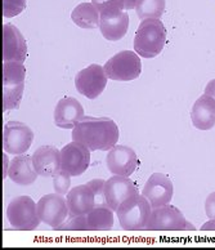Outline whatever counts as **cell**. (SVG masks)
I'll use <instances>...</instances> for the list:
<instances>
[{
	"label": "cell",
	"mask_w": 215,
	"mask_h": 250,
	"mask_svg": "<svg viewBox=\"0 0 215 250\" xmlns=\"http://www.w3.org/2000/svg\"><path fill=\"white\" fill-rule=\"evenodd\" d=\"M71 137L90 151H110L117 145L120 132L112 119L84 116L72 129Z\"/></svg>",
	"instance_id": "cell-1"
},
{
	"label": "cell",
	"mask_w": 215,
	"mask_h": 250,
	"mask_svg": "<svg viewBox=\"0 0 215 250\" xmlns=\"http://www.w3.org/2000/svg\"><path fill=\"white\" fill-rule=\"evenodd\" d=\"M166 44V29L160 18L142 20L134 36V50L143 58H155Z\"/></svg>",
	"instance_id": "cell-2"
},
{
	"label": "cell",
	"mask_w": 215,
	"mask_h": 250,
	"mask_svg": "<svg viewBox=\"0 0 215 250\" xmlns=\"http://www.w3.org/2000/svg\"><path fill=\"white\" fill-rule=\"evenodd\" d=\"M151 211L152 207L150 201L143 195L136 193L121 203L116 210V214L122 229L142 231V229H147Z\"/></svg>",
	"instance_id": "cell-3"
},
{
	"label": "cell",
	"mask_w": 215,
	"mask_h": 250,
	"mask_svg": "<svg viewBox=\"0 0 215 250\" xmlns=\"http://www.w3.org/2000/svg\"><path fill=\"white\" fill-rule=\"evenodd\" d=\"M26 68L22 62L3 63V111L17 110L25 90Z\"/></svg>",
	"instance_id": "cell-4"
},
{
	"label": "cell",
	"mask_w": 215,
	"mask_h": 250,
	"mask_svg": "<svg viewBox=\"0 0 215 250\" xmlns=\"http://www.w3.org/2000/svg\"><path fill=\"white\" fill-rule=\"evenodd\" d=\"M7 218L11 226L21 231H33L39 227L38 204L30 196L15 197L7 208Z\"/></svg>",
	"instance_id": "cell-5"
},
{
	"label": "cell",
	"mask_w": 215,
	"mask_h": 250,
	"mask_svg": "<svg viewBox=\"0 0 215 250\" xmlns=\"http://www.w3.org/2000/svg\"><path fill=\"white\" fill-rule=\"evenodd\" d=\"M104 71L108 79L115 82L136 80L139 78L142 72L139 54L132 50H121L106 62Z\"/></svg>",
	"instance_id": "cell-6"
},
{
	"label": "cell",
	"mask_w": 215,
	"mask_h": 250,
	"mask_svg": "<svg viewBox=\"0 0 215 250\" xmlns=\"http://www.w3.org/2000/svg\"><path fill=\"white\" fill-rule=\"evenodd\" d=\"M147 229H151V231H182V229H195V227L186 221L184 215L178 208L166 204V205L152 209Z\"/></svg>",
	"instance_id": "cell-7"
},
{
	"label": "cell",
	"mask_w": 215,
	"mask_h": 250,
	"mask_svg": "<svg viewBox=\"0 0 215 250\" xmlns=\"http://www.w3.org/2000/svg\"><path fill=\"white\" fill-rule=\"evenodd\" d=\"M34 132L30 126L20 122H8L3 130L4 152L11 155H23L31 147Z\"/></svg>",
	"instance_id": "cell-8"
},
{
	"label": "cell",
	"mask_w": 215,
	"mask_h": 250,
	"mask_svg": "<svg viewBox=\"0 0 215 250\" xmlns=\"http://www.w3.org/2000/svg\"><path fill=\"white\" fill-rule=\"evenodd\" d=\"M107 79L104 67L93 63L78 72L75 76V86L81 96L89 100H96L106 89Z\"/></svg>",
	"instance_id": "cell-9"
},
{
	"label": "cell",
	"mask_w": 215,
	"mask_h": 250,
	"mask_svg": "<svg viewBox=\"0 0 215 250\" xmlns=\"http://www.w3.org/2000/svg\"><path fill=\"white\" fill-rule=\"evenodd\" d=\"M36 204H38V214L40 221L53 229L62 225L68 218L70 209L63 195L57 192L49 193L41 197Z\"/></svg>",
	"instance_id": "cell-10"
},
{
	"label": "cell",
	"mask_w": 215,
	"mask_h": 250,
	"mask_svg": "<svg viewBox=\"0 0 215 250\" xmlns=\"http://www.w3.org/2000/svg\"><path fill=\"white\" fill-rule=\"evenodd\" d=\"M62 169L71 177H80L90 165V150L81 143L72 141L61 150Z\"/></svg>",
	"instance_id": "cell-11"
},
{
	"label": "cell",
	"mask_w": 215,
	"mask_h": 250,
	"mask_svg": "<svg viewBox=\"0 0 215 250\" xmlns=\"http://www.w3.org/2000/svg\"><path fill=\"white\" fill-rule=\"evenodd\" d=\"M173 193L174 187L172 181L168 175L162 173H154L142 189V195L150 201L152 209L170 204Z\"/></svg>",
	"instance_id": "cell-12"
},
{
	"label": "cell",
	"mask_w": 215,
	"mask_h": 250,
	"mask_svg": "<svg viewBox=\"0 0 215 250\" xmlns=\"http://www.w3.org/2000/svg\"><path fill=\"white\" fill-rule=\"evenodd\" d=\"M106 165L112 174L129 177L138 167V157L136 151L128 146L116 145L108 151Z\"/></svg>",
	"instance_id": "cell-13"
},
{
	"label": "cell",
	"mask_w": 215,
	"mask_h": 250,
	"mask_svg": "<svg viewBox=\"0 0 215 250\" xmlns=\"http://www.w3.org/2000/svg\"><path fill=\"white\" fill-rule=\"evenodd\" d=\"M27 58V44L21 31L12 23L3 25V61L23 62Z\"/></svg>",
	"instance_id": "cell-14"
},
{
	"label": "cell",
	"mask_w": 215,
	"mask_h": 250,
	"mask_svg": "<svg viewBox=\"0 0 215 250\" xmlns=\"http://www.w3.org/2000/svg\"><path fill=\"white\" fill-rule=\"evenodd\" d=\"M104 193H106V200H107L108 207L111 208L114 211H116L118 207L121 205V203H124L128 197L138 192H137V188L134 186V182L129 177L114 174L111 178L106 181Z\"/></svg>",
	"instance_id": "cell-15"
},
{
	"label": "cell",
	"mask_w": 215,
	"mask_h": 250,
	"mask_svg": "<svg viewBox=\"0 0 215 250\" xmlns=\"http://www.w3.org/2000/svg\"><path fill=\"white\" fill-rule=\"evenodd\" d=\"M99 30L103 38L110 42H117L122 39L129 30L128 12L116 9V11L100 13Z\"/></svg>",
	"instance_id": "cell-16"
},
{
	"label": "cell",
	"mask_w": 215,
	"mask_h": 250,
	"mask_svg": "<svg viewBox=\"0 0 215 250\" xmlns=\"http://www.w3.org/2000/svg\"><path fill=\"white\" fill-rule=\"evenodd\" d=\"M84 108L74 97H65L58 101L54 108V124L62 129H74L85 116Z\"/></svg>",
	"instance_id": "cell-17"
},
{
	"label": "cell",
	"mask_w": 215,
	"mask_h": 250,
	"mask_svg": "<svg viewBox=\"0 0 215 250\" xmlns=\"http://www.w3.org/2000/svg\"><path fill=\"white\" fill-rule=\"evenodd\" d=\"M34 168L40 177H54L62 169L61 151L54 146H41L33 154Z\"/></svg>",
	"instance_id": "cell-18"
},
{
	"label": "cell",
	"mask_w": 215,
	"mask_h": 250,
	"mask_svg": "<svg viewBox=\"0 0 215 250\" xmlns=\"http://www.w3.org/2000/svg\"><path fill=\"white\" fill-rule=\"evenodd\" d=\"M66 200L72 215H88L96 208V196L88 183L70 189Z\"/></svg>",
	"instance_id": "cell-19"
},
{
	"label": "cell",
	"mask_w": 215,
	"mask_h": 250,
	"mask_svg": "<svg viewBox=\"0 0 215 250\" xmlns=\"http://www.w3.org/2000/svg\"><path fill=\"white\" fill-rule=\"evenodd\" d=\"M8 177L18 186H30L35 182L39 174L34 168L33 156L17 155L9 164Z\"/></svg>",
	"instance_id": "cell-20"
},
{
	"label": "cell",
	"mask_w": 215,
	"mask_h": 250,
	"mask_svg": "<svg viewBox=\"0 0 215 250\" xmlns=\"http://www.w3.org/2000/svg\"><path fill=\"white\" fill-rule=\"evenodd\" d=\"M191 120L196 129L210 130L215 125V100L208 94H202L195 102L191 111Z\"/></svg>",
	"instance_id": "cell-21"
},
{
	"label": "cell",
	"mask_w": 215,
	"mask_h": 250,
	"mask_svg": "<svg viewBox=\"0 0 215 250\" xmlns=\"http://www.w3.org/2000/svg\"><path fill=\"white\" fill-rule=\"evenodd\" d=\"M71 20L81 29H97L99 27L100 13L93 3H80L74 8Z\"/></svg>",
	"instance_id": "cell-22"
},
{
	"label": "cell",
	"mask_w": 215,
	"mask_h": 250,
	"mask_svg": "<svg viewBox=\"0 0 215 250\" xmlns=\"http://www.w3.org/2000/svg\"><path fill=\"white\" fill-rule=\"evenodd\" d=\"M88 225L92 231H108L114 227V210L108 205L96 207L88 214Z\"/></svg>",
	"instance_id": "cell-23"
},
{
	"label": "cell",
	"mask_w": 215,
	"mask_h": 250,
	"mask_svg": "<svg viewBox=\"0 0 215 250\" xmlns=\"http://www.w3.org/2000/svg\"><path fill=\"white\" fill-rule=\"evenodd\" d=\"M165 11V0H138L136 7L137 16L140 20L161 18Z\"/></svg>",
	"instance_id": "cell-24"
},
{
	"label": "cell",
	"mask_w": 215,
	"mask_h": 250,
	"mask_svg": "<svg viewBox=\"0 0 215 250\" xmlns=\"http://www.w3.org/2000/svg\"><path fill=\"white\" fill-rule=\"evenodd\" d=\"M54 229H59V231H86L89 229L88 225V215H68L62 225L56 227Z\"/></svg>",
	"instance_id": "cell-25"
},
{
	"label": "cell",
	"mask_w": 215,
	"mask_h": 250,
	"mask_svg": "<svg viewBox=\"0 0 215 250\" xmlns=\"http://www.w3.org/2000/svg\"><path fill=\"white\" fill-rule=\"evenodd\" d=\"M71 186V175L66 170L61 169L57 174L53 177V188L59 195H67Z\"/></svg>",
	"instance_id": "cell-26"
},
{
	"label": "cell",
	"mask_w": 215,
	"mask_h": 250,
	"mask_svg": "<svg viewBox=\"0 0 215 250\" xmlns=\"http://www.w3.org/2000/svg\"><path fill=\"white\" fill-rule=\"evenodd\" d=\"M26 9V0H3V16L5 18L16 17Z\"/></svg>",
	"instance_id": "cell-27"
},
{
	"label": "cell",
	"mask_w": 215,
	"mask_h": 250,
	"mask_svg": "<svg viewBox=\"0 0 215 250\" xmlns=\"http://www.w3.org/2000/svg\"><path fill=\"white\" fill-rule=\"evenodd\" d=\"M92 189H93L94 196H96V207H103L108 205L106 200V193H104V186H106V181L103 179H92L88 182Z\"/></svg>",
	"instance_id": "cell-28"
},
{
	"label": "cell",
	"mask_w": 215,
	"mask_h": 250,
	"mask_svg": "<svg viewBox=\"0 0 215 250\" xmlns=\"http://www.w3.org/2000/svg\"><path fill=\"white\" fill-rule=\"evenodd\" d=\"M92 3L97 7L99 13L116 11V9H121V11H124V8H122V5L120 4L118 0H92Z\"/></svg>",
	"instance_id": "cell-29"
},
{
	"label": "cell",
	"mask_w": 215,
	"mask_h": 250,
	"mask_svg": "<svg viewBox=\"0 0 215 250\" xmlns=\"http://www.w3.org/2000/svg\"><path fill=\"white\" fill-rule=\"evenodd\" d=\"M205 211L210 219H215V192H212L205 201Z\"/></svg>",
	"instance_id": "cell-30"
},
{
	"label": "cell",
	"mask_w": 215,
	"mask_h": 250,
	"mask_svg": "<svg viewBox=\"0 0 215 250\" xmlns=\"http://www.w3.org/2000/svg\"><path fill=\"white\" fill-rule=\"evenodd\" d=\"M205 94L213 97L215 100V79L210 80V82L206 84V86H205Z\"/></svg>",
	"instance_id": "cell-31"
},
{
	"label": "cell",
	"mask_w": 215,
	"mask_h": 250,
	"mask_svg": "<svg viewBox=\"0 0 215 250\" xmlns=\"http://www.w3.org/2000/svg\"><path fill=\"white\" fill-rule=\"evenodd\" d=\"M120 4L124 8V11H128V9H136L137 3H138V0H118Z\"/></svg>",
	"instance_id": "cell-32"
},
{
	"label": "cell",
	"mask_w": 215,
	"mask_h": 250,
	"mask_svg": "<svg viewBox=\"0 0 215 250\" xmlns=\"http://www.w3.org/2000/svg\"><path fill=\"white\" fill-rule=\"evenodd\" d=\"M201 229L202 231H215V219H210L209 222H206V223H204L202 225V227H201Z\"/></svg>",
	"instance_id": "cell-33"
},
{
	"label": "cell",
	"mask_w": 215,
	"mask_h": 250,
	"mask_svg": "<svg viewBox=\"0 0 215 250\" xmlns=\"http://www.w3.org/2000/svg\"><path fill=\"white\" fill-rule=\"evenodd\" d=\"M3 160H4V172H3V179L8 177V170H9V165H8V157L7 152L3 154Z\"/></svg>",
	"instance_id": "cell-34"
}]
</instances>
